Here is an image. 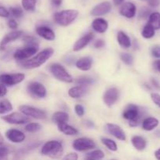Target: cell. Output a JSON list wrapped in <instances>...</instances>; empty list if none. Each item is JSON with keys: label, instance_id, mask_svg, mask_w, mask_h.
Returning a JSON list of instances; mask_svg holds the SVG:
<instances>
[{"label": "cell", "instance_id": "6da1fadb", "mask_svg": "<svg viewBox=\"0 0 160 160\" xmlns=\"http://www.w3.org/2000/svg\"><path fill=\"white\" fill-rule=\"evenodd\" d=\"M54 53V50L52 48H46L39 53H38L35 56L31 58V59L25 60L21 62V67L27 70H31L40 67L43 65L47 60L52 56Z\"/></svg>", "mask_w": 160, "mask_h": 160}, {"label": "cell", "instance_id": "7a4b0ae2", "mask_svg": "<svg viewBox=\"0 0 160 160\" xmlns=\"http://www.w3.org/2000/svg\"><path fill=\"white\" fill-rule=\"evenodd\" d=\"M63 153V147L59 141L51 140L45 142L41 148V154L52 159L61 157Z\"/></svg>", "mask_w": 160, "mask_h": 160}, {"label": "cell", "instance_id": "3957f363", "mask_svg": "<svg viewBox=\"0 0 160 160\" xmlns=\"http://www.w3.org/2000/svg\"><path fill=\"white\" fill-rule=\"evenodd\" d=\"M78 14L79 12L76 9H65L56 12L54 14V20L59 26L67 27L76 20Z\"/></svg>", "mask_w": 160, "mask_h": 160}, {"label": "cell", "instance_id": "277c9868", "mask_svg": "<svg viewBox=\"0 0 160 160\" xmlns=\"http://www.w3.org/2000/svg\"><path fill=\"white\" fill-rule=\"evenodd\" d=\"M123 117L129 120L131 127H137L140 123L142 119V113L140 109L134 104H129L123 112Z\"/></svg>", "mask_w": 160, "mask_h": 160}, {"label": "cell", "instance_id": "5b68a950", "mask_svg": "<svg viewBox=\"0 0 160 160\" xmlns=\"http://www.w3.org/2000/svg\"><path fill=\"white\" fill-rule=\"evenodd\" d=\"M49 70L52 76L58 81L65 83H72L73 81L71 75L68 73L65 67L59 63H52L50 65Z\"/></svg>", "mask_w": 160, "mask_h": 160}, {"label": "cell", "instance_id": "8992f818", "mask_svg": "<svg viewBox=\"0 0 160 160\" xmlns=\"http://www.w3.org/2000/svg\"><path fill=\"white\" fill-rule=\"evenodd\" d=\"M19 110L27 117H32L36 120H45L47 118V113L45 111L34 106L23 105L19 106Z\"/></svg>", "mask_w": 160, "mask_h": 160}, {"label": "cell", "instance_id": "52a82bcc", "mask_svg": "<svg viewBox=\"0 0 160 160\" xmlns=\"http://www.w3.org/2000/svg\"><path fill=\"white\" fill-rule=\"evenodd\" d=\"M38 50V45H27L25 48H19L14 52V59L19 61H23L29 59L35 55Z\"/></svg>", "mask_w": 160, "mask_h": 160}, {"label": "cell", "instance_id": "ba28073f", "mask_svg": "<svg viewBox=\"0 0 160 160\" xmlns=\"http://www.w3.org/2000/svg\"><path fill=\"white\" fill-rule=\"evenodd\" d=\"M25 75L21 73H2L0 75V82L7 86H13L20 84L24 80Z\"/></svg>", "mask_w": 160, "mask_h": 160}, {"label": "cell", "instance_id": "9c48e42d", "mask_svg": "<svg viewBox=\"0 0 160 160\" xmlns=\"http://www.w3.org/2000/svg\"><path fill=\"white\" fill-rule=\"evenodd\" d=\"M2 120H4L9 124L22 125L30 122V118L22 112H12L10 114L4 116L2 117Z\"/></svg>", "mask_w": 160, "mask_h": 160}, {"label": "cell", "instance_id": "30bf717a", "mask_svg": "<svg viewBox=\"0 0 160 160\" xmlns=\"http://www.w3.org/2000/svg\"><path fill=\"white\" fill-rule=\"evenodd\" d=\"M72 146L76 151L85 152L95 148V142L88 138H79L73 141Z\"/></svg>", "mask_w": 160, "mask_h": 160}, {"label": "cell", "instance_id": "8fae6325", "mask_svg": "<svg viewBox=\"0 0 160 160\" xmlns=\"http://www.w3.org/2000/svg\"><path fill=\"white\" fill-rule=\"evenodd\" d=\"M27 90L28 93L34 98H43L47 95V90L45 86L37 81L29 83Z\"/></svg>", "mask_w": 160, "mask_h": 160}, {"label": "cell", "instance_id": "7c38bea8", "mask_svg": "<svg viewBox=\"0 0 160 160\" xmlns=\"http://www.w3.org/2000/svg\"><path fill=\"white\" fill-rule=\"evenodd\" d=\"M120 95V92L117 88H110L105 92L103 95V102L109 107L113 106L117 101Z\"/></svg>", "mask_w": 160, "mask_h": 160}, {"label": "cell", "instance_id": "4fadbf2b", "mask_svg": "<svg viewBox=\"0 0 160 160\" xmlns=\"http://www.w3.org/2000/svg\"><path fill=\"white\" fill-rule=\"evenodd\" d=\"M106 130L109 134H110L118 140L126 141V134L119 125L115 124V123H107L106 125Z\"/></svg>", "mask_w": 160, "mask_h": 160}, {"label": "cell", "instance_id": "5bb4252c", "mask_svg": "<svg viewBox=\"0 0 160 160\" xmlns=\"http://www.w3.org/2000/svg\"><path fill=\"white\" fill-rule=\"evenodd\" d=\"M6 137L9 142H12V143L19 144L22 143L24 142L26 136H25L24 133L22 132L21 131L17 129H9L6 132Z\"/></svg>", "mask_w": 160, "mask_h": 160}, {"label": "cell", "instance_id": "9a60e30c", "mask_svg": "<svg viewBox=\"0 0 160 160\" xmlns=\"http://www.w3.org/2000/svg\"><path fill=\"white\" fill-rule=\"evenodd\" d=\"M111 9H112V6L109 2H102L97 4L92 9L91 14L94 17H100V16L106 15L108 12H110Z\"/></svg>", "mask_w": 160, "mask_h": 160}, {"label": "cell", "instance_id": "2e32d148", "mask_svg": "<svg viewBox=\"0 0 160 160\" xmlns=\"http://www.w3.org/2000/svg\"><path fill=\"white\" fill-rule=\"evenodd\" d=\"M136 12H137V7L133 2H128L123 3L120 9V13L123 17L126 18L131 19L135 17Z\"/></svg>", "mask_w": 160, "mask_h": 160}, {"label": "cell", "instance_id": "e0dca14e", "mask_svg": "<svg viewBox=\"0 0 160 160\" xmlns=\"http://www.w3.org/2000/svg\"><path fill=\"white\" fill-rule=\"evenodd\" d=\"M94 38V34L93 33L89 32L88 34H84V36L78 39L73 46V50L74 52H79L81 50L84 49L89 43L92 41Z\"/></svg>", "mask_w": 160, "mask_h": 160}, {"label": "cell", "instance_id": "ac0fdd59", "mask_svg": "<svg viewBox=\"0 0 160 160\" xmlns=\"http://www.w3.org/2000/svg\"><path fill=\"white\" fill-rule=\"evenodd\" d=\"M36 33L38 36L47 41H53L56 38V34L52 28L48 26H39L36 28Z\"/></svg>", "mask_w": 160, "mask_h": 160}, {"label": "cell", "instance_id": "d6986e66", "mask_svg": "<svg viewBox=\"0 0 160 160\" xmlns=\"http://www.w3.org/2000/svg\"><path fill=\"white\" fill-rule=\"evenodd\" d=\"M92 29L95 31H96L97 33L103 34V33H105L107 31L109 24H108V22L106 20L98 17V18L95 19V20L92 21Z\"/></svg>", "mask_w": 160, "mask_h": 160}, {"label": "cell", "instance_id": "ffe728a7", "mask_svg": "<svg viewBox=\"0 0 160 160\" xmlns=\"http://www.w3.org/2000/svg\"><path fill=\"white\" fill-rule=\"evenodd\" d=\"M22 35H23V31H21L14 30V31H10V32L6 34V35L3 37V38L2 39L0 45H1V46H5V45H6L7 44L19 39Z\"/></svg>", "mask_w": 160, "mask_h": 160}, {"label": "cell", "instance_id": "44dd1931", "mask_svg": "<svg viewBox=\"0 0 160 160\" xmlns=\"http://www.w3.org/2000/svg\"><path fill=\"white\" fill-rule=\"evenodd\" d=\"M87 91L88 88L86 86L78 84V86H74L69 89L68 95L72 98H79L84 96L87 93Z\"/></svg>", "mask_w": 160, "mask_h": 160}, {"label": "cell", "instance_id": "7402d4cb", "mask_svg": "<svg viewBox=\"0 0 160 160\" xmlns=\"http://www.w3.org/2000/svg\"><path fill=\"white\" fill-rule=\"evenodd\" d=\"M92 62H93V60L92 58L89 56H86V57H83L78 59L75 65L78 70H82V71H88L92 68Z\"/></svg>", "mask_w": 160, "mask_h": 160}, {"label": "cell", "instance_id": "603a6c76", "mask_svg": "<svg viewBox=\"0 0 160 160\" xmlns=\"http://www.w3.org/2000/svg\"><path fill=\"white\" fill-rule=\"evenodd\" d=\"M159 121L158 119L155 118V117H150L145 118L142 120V126L143 130L146 131H151L152 130H154L155 128H156L159 125Z\"/></svg>", "mask_w": 160, "mask_h": 160}, {"label": "cell", "instance_id": "cb8c5ba5", "mask_svg": "<svg viewBox=\"0 0 160 160\" xmlns=\"http://www.w3.org/2000/svg\"><path fill=\"white\" fill-rule=\"evenodd\" d=\"M117 42L119 45L123 48H128L131 46V40L129 36L123 31H120L117 33Z\"/></svg>", "mask_w": 160, "mask_h": 160}, {"label": "cell", "instance_id": "d4e9b609", "mask_svg": "<svg viewBox=\"0 0 160 160\" xmlns=\"http://www.w3.org/2000/svg\"><path fill=\"white\" fill-rule=\"evenodd\" d=\"M58 129L60 132L63 133L66 135H77L78 134V131L73 127L67 124V123H58Z\"/></svg>", "mask_w": 160, "mask_h": 160}, {"label": "cell", "instance_id": "484cf974", "mask_svg": "<svg viewBox=\"0 0 160 160\" xmlns=\"http://www.w3.org/2000/svg\"><path fill=\"white\" fill-rule=\"evenodd\" d=\"M131 143L133 146L138 151H143L147 146V142L142 136L135 135L131 138Z\"/></svg>", "mask_w": 160, "mask_h": 160}, {"label": "cell", "instance_id": "4316f807", "mask_svg": "<svg viewBox=\"0 0 160 160\" xmlns=\"http://www.w3.org/2000/svg\"><path fill=\"white\" fill-rule=\"evenodd\" d=\"M148 24L155 30H160V12H154L148 16Z\"/></svg>", "mask_w": 160, "mask_h": 160}, {"label": "cell", "instance_id": "83f0119b", "mask_svg": "<svg viewBox=\"0 0 160 160\" xmlns=\"http://www.w3.org/2000/svg\"><path fill=\"white\" fill-rule=\"evenodd\" d=\"M52 120L57 124L60 123H67L69 120V115L67 112H62V111H58L53 114Z\"/></svg>", "mask_w": 160, "mask_h": 160}, {"label": "cell", "instance_id": "f1b7e54d", "mask_svg": "<svg viewBox=\"0 0 160 160\" xmlns=\"http://www.w3.org/2000/svg\"><path fill=\"white\" fill-rule=\"evenodd\" d=\"M104 157H105L104 152H103L101 149H96L87 153V155L84 156V159H89V160H98V159H102Z\"/></svg>", "mask_w": 160, "mask_h": 160}, {"label": "cell", "instance_id": "f546056e", "mask_svg": "<svg viewBox=\"0 0 160 160\" xmlns=\"http://www.w3.org/2000/svg\"><path fill=\"white\" fill-rule=\"evenodd\" d=\"M155 34H156V30L152 28L150 24L147 23L145 27L143 28L142 31V35L144 38L149 39L154 37Z\"/></svg>", "mask_w": 160, "mask_h": 160}, {"label": "cell", "instance_id": "4dcf8cb0", "mask_svg": "<svg viewBox=\"0 0 160 160\" xmlns=\"http://www.w3.org/2000/svg\"><path fill=\"white\" fill-rule=\"evenodd\" d=\"M12 110V106L10 102L7 99L0 101V114H6Z\"/></svg>", "mask_w": 160, "mask_h": 160}, {"label": "cell", "instance_id": "1f68e13d", "mask_svg": "<svg viewBox=\"0 0 160 160\" xmlns=\"http://www.w3.org/2000/svg\"><path fill=\"white\" fill-rule=\"evenodd\" d=\"M102 143L108 149L110 150V151H117L118 147H117V143H116L113 140H112V139L107 138H102Z\"/></svg>", "mask_w": 160, "mask_h": 160}, {"label": "cell", "instance_id": "d6a6232c", "mask_svg": "<svg viewBox=\"0 0 160 160\" xmlns=\"http://www.w3.org/2000/svg\"><path fill=\"white\" fill-rule=\"evenodd\" d=\"M36 0H21L23 9L26 11H34L36 6Z\"/></svg>", "mask_w": 160, "mask_h": 160}, {"label": "cell", "instance_id": "836d02e7", "mask_svg": "<svg viewBox=\"0 0 160 160\" xmlns=\"http://www.w3.org/2000/svg\"><path fill=\"white\" fill-rule=\"evenodd\" d=\"M42 130V125L38 123H28L25 126V131L29 133H35Z\"/></svg>", "mask_w": 160, "mask_h": 160}, {"label": "cell", "instance_id": "e575fe53", "mask_svg": "<svg viewBox=\"0 0 160 160\" xmlns=\"http://www.w3.org/2000/svg\"><path fill=\"white\" fill-rule=\"evenodd\" d=\"M75 82H76L77 84H79V85L88 86V85H90V84H93L94 80H93V78H90V77L82 76V77H81V78H78Z\"/></svg>", "mask_w": 160, "mask_h": 160}, {"label": "cell", "instance_id": "d590c367", "mask_svg": "<svg viewBox=\"0 0 160 160\" xmlns=\"http://www.w3.org/2000/svg\"><path fill=\"white\" fill-rule=\"evenodd\" d=\"M120 57H121L122 61L127 65L131 66L134 63V57L129 53H122Z\"/></svg>", "mask_w": 160, "mask_h": 160}, {"label": "cell", "instance_id": "8d00e7d4", "mask_svg": "<svg viewBox=\"0 0 160 160\" xmlns=\"http://www.w3.org/2000/svg\"><path fill=\"white\" fill-rule=\"evenodd\" d=\"M9 10H10L9 13L11 12V14H12L14 17H16V18H20V17H21L22 15H23V9H22L20 6L10 7Z\"/></svg>", "mask_w": 160, "mask_h": 160}, {"label": "cell", "instance_id": "74e56055", "mask_svg": "<svg viewBox=\"0 0 160 160\" xmlns=\"http://www.w3.org/2000/svg\"><path fill=\"white\" fill-rule=\"evenodd\" d=\"M23 41L27 44V45H38V40L32 36H25Z\"/></svg>", "mask_w": 160, "mask_h": 160}, {"label": "cell", "instance_id": "f35d334b", "mask_svg": "<svg viewBox=\"0 0 160 160\" xmlns=\"http://www.w3.org/2000/svg\"><path fill=\"white\" fill-rule=\"evenodd\" d=\"M9 148L4 146H0V159H7L8 156H9Z\"/></svg>", "mask_w": 160, "mask_h": 160}, {"label": "cell", "instance_id": "ab89813d", "mask_svg": "<svg viewBox=\"0 0 160 160\" xmlns=\"http://www.w3.org/2000/svg\"><path fill=\"white\" fill-rule=\"evenodd\" d=\"M74 110L78 117H83V116L84 115V108L83 107V106H81V105H76L74 107Z\"/></svg>", "mask_w": 160, "mask_h": 160}, {"label": "cell", "instance_id": "60d3db41", "mask_svg": "<svg viewBox=\"0 0 160 160\" xmlns=\"http://www.w3.org/2000/svg\"><path fill=\"white\" fill-rule=\"evenodd\" d=\"M152 55L153 57L159 59L160 58V46L159 45H155L152 48Z\"/></svg>", "mask_w": 160, "mask_h": 160}, {"label": "cell", "instance_id": "b9f144b4", "mask_svg": "<svg viewBox=\"0 0 160 160\" xmlns=\"http://www.w3.org/2000/svg\"><path fill=\"white\" fill-rule=\"evenodd\" d=\"M151 98L153 102L160 108V95L158 93H152L151 94Z\"/></svg>", "mask_w": 160, "mask_h": 160}, {"label": "cell", "instance_id": "7bdbcfd3", "mask_svg": "<svg viewBox=\"0 0 160 160\" xmlns=\"http://www.w3.org/2000/svg\"><path fill=\"white\" fill-rule=\"evenodd\" d=\"M0 17L3 18H7L9 17V11L4 6H0Z\"/></svg>", "mask_w": 160, "mask_h": 160}, {"label": "cell", "instance_id": "ee69618b", "mask_svg": "<svg viewBox=\"0 0 160 160\" xmlns=\"http://www.w3.org/2000/svg\"><path fill=\"white\" fill-rule=\"evenodd\" d=\"M8 26H9V28H11V29L16 30L18 28V23H17V22L14 19H10V20L8 21Z\"/></svg>", "mask_w": 160, "mask_h": 160}, {"label": "cell", "instance_id": "f6af8a7d", "mask_svg": "<svg viewBox=\"0 0 160 160\" xmlns=\"http://www.w3.org/2000/svg\"><path fill=\"white\" fill-rule=\"evenodd\" d=\"M64 159H70V160H77L78 159V156L77 153L75 152H71L67 154V156H64Z\"/></svg>", "mask_w": 160, "mask_h": 160}, {"label": "cell", "instance_id": "bcb514c9", "mask_svg": "<svg viewBox=\"0 0 160 160\" xmlns=\"http://www.w3.org/2000/svg\"><path fill=\"white\" fill-rule=\"evenodd\" d=\"M94 46L96 48H103L105 46V42L102 40V39H98L94 44Z\"/></svg>", "mask_w": 160, "mask_h": 160}, {"label": "cell", "instance_id": "7dc6e473", "mask_svg": "<svg viewBox=\"0 0 160 160\" xmlns=\"http://www.w3.org/2000/svg\"><path fill=\"white\" fill-rule=\"evenodd\" d=\"M147 2L152 7H157L160 5V0H147Z\"/></svg>", "mask_w": 160, "mask_h": 160}, {"label": "cell", "instance_id": "c3c4849f", "mask_svg": "<svg viewBox=\"0 0 160 160\" xmlns=\"http://www.w3.org/2000/svg\"><path fill=\"white\" fill-rule=\"evenodd\" d=\"M6 93H7V89H6V85L0 82V97L5 96Z\"/></svg>", "mask_w": 160, "mask_h": 160}, {"label": "cell", "instance_id": "681fc988", "mask_svg": "<svg viewBox=\"0 0 160 160\" xmlns=\"http://www.w3.org/2000/svg\"><path fill=\"white\" fill-rule=\"evenodd\" d=\"M150 15L149 13V9H145L142 11H141V13H140V17H143V18H146L147 17H148V16Z\"/></svg>", "mask_w": 160, "mask_h": 160}, {"label": "cell", "instance_id": "f907efd6", "mask_svg": "<svg viewBox=\"0 0 160 160\" xmlns=\"http://www.w3.org/2000/svg\"><path fill=\"white\" fill-rule=\"evenodd\" d=\"M51 2L56 7H59L62 5V0H51Z\"/></svg>", "mask_w": 160, "mask_h": 160}, {"label": "cell", "instance_id": "816d5d0a", "mask_svg": "<svg viewBox=\"0 0 160 160\" xmlns=\"http://www.w3.org/2000/svg\"><path fill=\"white\" fill-rule=\"evenodd\" d=\"M153 66H154V68L156 69V70H158V71L160 72V59H159V60H156V62H154Z\"/></svg>", "mask_w": 160, "mask_h": 160}, {"label": "cell", "instance_id": "f5cc1de1", "mask_svg": "<svg viewBox=\"0 0 160 160\" xmlns=\"http://www.w3.org/2000/svg\"><path fill=\"white\" fill-rule=\"evenodd\" d=\"M84 122H85V123H84V124H85V126L88 127V128H94V127H95L93 122L90 121V120H85Z\"/></svg>", "mask_w": 160, "mask_h": 160}, {"label": "cell", "instance_id": "db71d44e", "mask_svg": "<svg viewBox=\"0 0 160 160\" xmlns=\"http://www.w3.org/2000/svg\"><path fill=\"white\" fill-rule=\"evenodd\" d=\"M152 84L156 88L160 89V85L159 84V83H158L157 81L154 79V78H152Z\"/></svg>", "mask_w": 160, "mask_h": 160}, {"label": "cell", "instance_id": "11a10c76", "mask_svg": "<svg viewBox=\"0 0 160 160\" xmlns=\"http://www.w3.org/2000/svg\"><path fill=\"white\" fill-rule=\"evenodd\" d=\"M155 157L157 159L160 160V148L155 152Z\"/></svg>", "mask_w": 160, "mask_h": 160}, {"label": "cell", "instance_id": "9f6ffc18", "mask_svg": "<svg viewBox=\"0 0 160 160\" xmlns=\"http://www.w3.org/2000/svg\"><path fill=\"white\" fill-rule=\"evenodd\" d=\"M112 1H113V3L116 6H120V5H121L123 2L124 0H112Z\"/></svg>", "mask_w": 160, "mask_h": 160}, {"label": "cell", "instance_id": "6f0895ef", "mask_svg": "<svg viewBox=\"0 0 160 160\" xmlns=\"http://www.w3.org/2000/svg\"><path fill=\"white\" fill-rule=\"evenodd\" d=\"M3 142H4V139H3L2 135L1 133H0V146H1V145H2Z\"/></svg>", "mask_w": 160, "mask_h": 160}]
</instances>
